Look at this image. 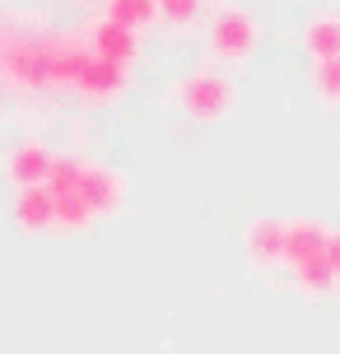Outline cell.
<instances>
[{
	"instance_id": "5b68a950",
	"label": "cell",
	"mask_w": 340,
	"mask_h": 354,
	"mask_svg": "<svg viewBox=\"0 0 340 354\" xmlns=\"http://www.w3.org/2000/svg\"><path fill=\"white\" fill-rule=\"evenodd\" d=\"M52 159H56V149H52L47 140L23 136V140H15L5 154H0V177H5L15 192L47 187V177H52Z\"/></svg>"
},
{
	"instance_id": "8fae6325",
	"label": "cell",
	"mask_w": 340,
	"mask_h": 354,
	"mask_svg": "<svg viewBox=\"0 0 340 354\" xmlns=\"http://www.w3.org/2000/svg\"><path fill=\"white\" fill-rule=\"evenodd\" d=\"M303 52L312 56V61L340 56V15L336 10H322V15H312L303 24Z\"/></svg>"
},
{
	"instance_id": "6da1fadb",
	"label": "cell",
	"mask_w": 340,
	"mask_h": 354,
	"mask_svg": "<svg viewBox=\"0 0 340 354\" xmlns=\"http://www.w3.org/2000/svg\"><path fill=\"white\" fill-rule=\"evenodd\" d=\"M84 33H56L42 15L0 10V117H28V107L75 98Z\"/></svg>"
},
{
	"instance_id": "2e32d148",
	"label": "cell",
	"mask_w": 340,
	"mask_h": 354,
	"mask_svg": "<svg viewBox=\"0 0 340 354\" xmlns=\"http://www.w3.org/2000/svg\"><path fill=\"white\" fill-rule=\"evenodd\" d=\"M312 88H317V98H322L326 107H340V56L312 66Z\"/></svg>"
},
{
	"instance_id": "52a82bcc",
	"label": "cell",
	"mask_w": 340,
	"mask_h": 354,
	"mask_svg": "<svg viewBox=\"0 0 340 354\" xmlns=\"http://www.w3.org/2000/svg\"><path fill=\"white\" fill-rule=\"evenodd\" d=\"M126 196H131V182H126L122 168H112V163H103V159H89V168H84V201L93 205V214H98V219L122 214Z\"/></svg>"
},
{
	"instance_id": "5bb4252c",
	"label": "cell",
	"mask_w": 340,
	"mask_h": 354,
	"mask_svg": "<svg viewBox=\"0 0 340 354\" xmlns=\"http://www.w3.org/2000/svg\"><path fill=\"white\" fill-rule=\"evenodd\" d=\"M294 280H299V289H303V294H312V299H322V294H331V289H336V270H331V266H326V257L322 261H308V266H299V270H294Z\"/></svg>"
},
{
	"instance_id": "3957f363",
	"label": "cell",
	"mask_w": 340,
	"mask_h": 354,
	"mask_svg": "<svg viewBox=\"0 0 340 354\" xmlns=\"http://www.w3.org/2000/svg\"><path fill=\"white\" fill-rule=\"evenodd\" d=\"M205 42H210V56L215 61L243 66V61H252L256 42H261V24L243 5H219L215 15H210V24H205Z\"/></svg>"
},
{
	"instance_id": "30bf717a",
	"label": "cell",
	"mask_w": 340,
	"mask_h": 354,
	"mask_svg": "<svg viewBox=\"0 0 340 354\" xmlns=\"http://www.w3.org/2000/svg\"><path fill=\"white\" fill-rule=\"evenodd\" d=\"M326 238H331V229L317 224V219H285V261L294 270L308 266V261H322Z\"/></svg>"
},
{
	"instance_id": "4fadbf2b",
	"label": "cell",
	"mask_w": 340,
	"mask_h": 354,
	"mask_svg": "<svg viewBox=\"0 0 340 354\" xmlns=\"http://www.w3.org/2000/svg\"><path fill=\"white\" fill-rule=\"evenodd\" d=\"M103 15L112 24H122V28H135L144 37V28H154L159 24V0H108L103 5Z\"/></svg>"
},
{
	"instance_id": "277c9868",
	"label": "cell",
	"mask_w": 340,
	"mask_h": 354,
	"mask_svg": "<svg viewBox=\"0 0 340 354\" xmlns=\"http://www.w3.org/2000/svg\"><path fill=\"white\" fill-rule=\"evenodd\" d=\"M126 93H131V66H117V61L84 52L79 75H75V98L84 107H112L122 103Z\"/></svg>"
},
{
	"instance_id": "9c48e42d",
	"label": "cell",
	"mask_w": 340,
	"mask_h": 354,
	"mask_svg": "<svg viewBox=\"0 0 340 354\" xmlns=\"http://www.w3.org/2000/svg\"><path fill=\"white\" fill-rule=\"evenodd\" d=\"M243 252L256 270H270L275 261H285V219H270V214L252 219L243 233Z\"/></svg>"
},
{
	"instance_id": "ba28073f",
	"label": "cell",
	"mask_w": 340,
	"mask_h": 354,
	"mask_svg": "<svg viewBox=\"0 0 340 354\" xmlns=\"http://www.w3.org/2000/svg\"><path fill=\"white\" fill-rule=\"evenodd\" d=\"M10 219L23 238H42V233H56V201L47 187H28V192H15V205H10Z\"/></svg>"
},
{
	"instance_id": "7c38bea8",
	"label": "cell",
	"mask_w": 340,
	"mask_h": 354,
	"mask_svg": "<svg viewBox=\"0 0 340 354\" xmlns=\"http://www.w3.org/2000/svg\"><path fill=\"white\" fill-rule=\"evenodd\" d=\"M56 201V233H66V238H84V233L98 224V214L84 196H52Z\"/></svg>"
},
{
	"instance_id": "e0dca14e",
	"label": "cell",
	"mask_w": 340,
	"mask_h": 354,
	"mask_svg": "<svg viewBox=\"0 0 340 354\" xmlns=\"http://www.w3.org/2000/svg\"><path fill=\"white\" fill-rule=\"evenodd\" d=\"M326 266L336 270V280H340V229H331V238H326Z\"/></svg>"
},
{
	"instance_id": "8992f818",
	"label": "cell",
	"mask_w": 340,
	"mask_h": 354,
	"mask_svg": "<svg viewBox=\"0 0 340 354\" xmlns=\"http://www.w3.org/2000/svg\"><path fill=\"white\" fill-rule=\"evenodd\" d=\"M84 47H89L93 56H103V61H117V66H135L140 61V33L135 28H122V24H112L108 15H98V19H89L84 28Z\"/></svg>"
},
{
	"instance_id": "7a4b0ae2",
	"label": "cell",
	"mask_w": 340,
	"mask_h": 354,
	"mask_svg": "<svg viewBox=\"0 0 340 354\" xmlns=\"http://www.w3.org/2000/svg\"><path fill=\"white\" fill-rule=\"evenodd\" d=\"M173 103L182 107V117L196 126H215L224 122L238 103V84H233V75H224L219 66H196V71H187L173 84Z\"/></svg>"
},
{
	"instance_id": "9a60e30c",
	"label": "cell",
	"mask_w": 340,
	"mask_h": 354,
	"mask_svg": "<svg viewBox=\"0 0 340 354\" xmlns=\"http://www.w3.org/2000/svg\"><path fill=\"white\" fill-rule=\"evenodd\" d=\"M200 10H205V0H159V24L182 33V28H191L200 19Z\"/></svg>"
}]
</instances>
